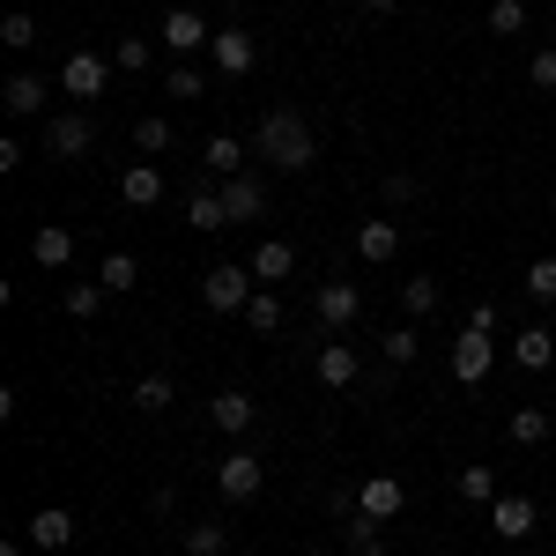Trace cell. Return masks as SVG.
I'll return each instance as SVG.
<instances>
[{
    "instance_id": "23",
    "label": "cell",
    "mask_w": 556,
    "mask_h": 556,
    "mask_svg": "<svg viewBox=\"0 0 556 556\" xmlns=\"http://www.w3.org/2000/svg\"><path fill=\"white\" fill-rule=\"evenodd\" d=\"M0 104H8L15 119H30V112H45V83H38V75H8V89H0Z\"/></svg>"
},
{
    "instance_id": "14",
    "label": "cell",
    "mask_w": 556,
    "mask_h": 556,
    "mask_svg": "<svg viewBox=\"0 0 556 556\" xmlns=\"http://www.w3.org/2000/svg\"><path fill=\"white\" fill-rule=\"evenodd\" d=\"M119 201H127V208H156V201H164V172H156V164H127V172H119Z\"/></svg>"
},
{
    "instance_id": "3",
    "label": "cell",
    "mask_w": 556,
    "mask_h": 556,
    "mask_svg": "<svg viewBox=\"0 0 556 556\" xmlns=\"http://www.w3.org/2000/svg\"><path fill=\"white\" fill-rule=\"evenodd\" d=\"M104 75H112V60H104V52H67L60 89H67L75 104H97V97H104Z\"/></svg>"
},
{
    "instance_id": "10",
    "label": "cell",
    "mask_w": 556,
    "mask_h": 556,
    "mask_svg": "<svg viewBox=\"0 0 556 556\" xmlns=\"http://www.w3.org/2000/svg\"><path fill=\"white\" fill-rule=\"evenodd\" d=\"M267 208V186H260L253 172H238V178H223V215L230 223H253V215Z\"/></svg>"
},
{
    "instance_id": "35",
    "label": "cell",
    "mask_w": 556,
    "mask_h": 556,
    "mask_svg": "<svg viewBox=\"0 0 556 556\" xmlns=\"http://www.w3.org/2000/svg\"><path fill=\"white\" fill-rule=\"evenodd\" d=\"M490 30H497V38H519V30H527V0H497V8H490Z\"/></svg>"
},
{
    "instance_id": "26",
    "label": "cell",
    "mask_w": 556,
    "mask_h": 556,
    "mask_svg": "<svg viewBox=\"0 0 556 556\" xmlns=\"http://www.w3.org/2000/svg\"><path fill=\"white\" fill-rule=\"evenodd\" d=\"M230 549V527H223V519H193V527H186V556H223Z\"/></svg>"
},
{
    "instance_id": "30",
    "label": "cell",
    "mask_w": 556,
    "mask_h": 556,
    "mask_svg": "<svg viewBox=\"0 0 556 556\" xmlns=\"http://www.w3.org/2000/svg\"><path fill=\"white\" fill-rule=\"evenodd\" d=\"M416 349H424V342H416V327H393V334L379 342V356L393 364V371H408V364H416Z\"/></svg>"
},
{
    "instance_id": "32",
    "label": "cell",
    "mask_w": 556,
    "mask_h": 556,
    "mask_svg": "<svg viewBox=\"0 0 556 556\" xmlns=\"http://www.w3.org/2000/svg\"><path fill=\"white\" fill-rule=\"evenodd\" d=\"M172 401H178L172 379H141V386H134V408H141V416H164Z\"/></svg>"
},
{
    "instance_id": "2",
    "label": "cell",
    "mask_w": 556,
    "mask_h": 556,
    "mask_svg": "<svg viewBox=\"0 0 556 556\" xmlns=\"http://www.w3.org/2000/svg\"><path fill=\"white\" fill-rule=\"evenodd\" d=\"M201 304L208 312H245L253 304V267H208L201 275Z\"/></svg>"
},
{
    "instance_id": "34",
    "label": "cell",
    "mask_w": 556,
    "mask_h": 556,
    "mask_svg": "<svg viewBox=\"0 0 556 556\" xmlns=\"http://www.w3.org/2000/svg\"><path fill=\"white\" fill-rule=\"evenodd\" d=\"M519 290H527V298H534V304H556V260H534Z\"/></svg>"
},
{
    "instance_id": "25",
    "label": "cell",
    "mask_w": 556,
    "mask_h": 556,
    "mask_svg": "<svg viewBox=\"0 0 556 556\" xmlns=\"http://www.w3.org/2000/svg\"><path fill=\"white\" fill-rule=\"evenodd\" d=\"M513 445H549V408H534V401H519L513 408Z\"/></svg>"
},
{
    "instance_id": "1",
    "label": "cell",
    "mask_w": 556,
    "mask_h": 556,
    "mask_svg": "<svg viewBox=\"0 0 556 556\" xmlns=\"http://www.w3.org/2000/svg\"><path fill=\"white\" fill-rule=\"evenodd\" d=\"M253 149H260V164H282V172H312V156H319L312 149V127H304L290 104H275L253 127Z\"/></svg>"
},
{
    "instance_id": "29",
    "label": "cell",
    "mask_w": 556,
    "mask_h": 556,
    "mask_svg": "<svg viewBox=\"0 0 556 556\" xmlns=\"http://www.w3.org/2000/svg\"><path fill=\"white\" fill-rule=\"evenodd\" d=\"M401 304H408L416 319H430V312H438V275H408V282H401Z\"/></svg>"
},
{
    "instance_id": "4",
    "label": "cell",
    "mask_w": 556,
    "mask_h": 556,
    "mask_svg": "<svg viewBox=\"0 0 556 556\" xmlns=\"http://www.w3.org/2000/svg\"><path fill=\"white\" fill-rule=\"evenodd\" d=\"M215 482H223V497H230V505H253L260 482H267V468H260V453H245V445H238V453H223Z\"/></svg>"
},
{
    "instance_id": "5",
    "label": "cell",
    "mask_w": 556,
    "mask_h": 556,
    "mask_svg": "<svg viewBox=\"0 0 556 556\" xmlns=\"http://www.w3.org/2000/svg\"><path fill=\"white\" fill-rule=\"evenodd\" d=\"M490 364H497V342L468 327V334L453 342V379H460V386H482V379H490Z\"/></svg>"
},
{
    "instance_id": "39",
    "label": "cell",
    "mask_w": 556,
    "mask_h": 556,
    "mask_svg": "<svg viewBox=\"0 0 556 556\" xmlns=\"http://www.w3.org/2000/svg\"><path fill=\"white\" fill-rule=\"evenodd\" d=\"M30 38H38V23H30V15H8V23H0V45H15V52H23Z\"/></svg>"
},
{
    "instance_id": "13",
    "label": "cell",
    "mask_w": 556,
    "mask_h": 556,
    "mask_svg": "<svg viewBox=\"0 0 556 556\" xmlns=\"http://www.w3.org/2000/svg\"><path fill=\"white\" fill-rule=\"evenodd\" d=\"M356 513L364 519H401V475H371L356 490Z\"/></svg>"
},
{
    "instance_id": "18",
    "label": "cell",
    "mask_w": 556,
    "mask_h": 556,
    "mask_svg": "<svg viewBox=\"0 0 556 556\" xmlns=\"http://www.w3.org/2000/svg\"><path fill=\"white\" fill-rule=\"evenodd\" d=\"M513 356H519V371H549V364H556V334H549V327H519Z\"/></svg>"
},
{
    "instance_id": "22",
    "label": "cell",
    "mask_w": 556,
    "mask_h": 556,
    "mask_svg": "<svg viewBox=\"0 0 556 556\" xmlns=\"http://www.w3.org/2000/svg\"><path fill=\"white\" fill-rule=\"evenodd\" d=\"M201 164H208L215 178H238V172H245V141H238V134H208Z\"/></svg>"
},
{
    "instance_id": "40",
    "label": "cell",
    "mask_w": 556,
    "mask_h": 556,
    "mask_svg": "<svg viewBox=\"0 0 556 556\" xmlns=\"http://www.w3.org/2000/svg\"><path fill=\"white\" fill-rule=\"evenodd\" d=\"M386 201H393V208H408V201H416V178L393 172V178H386Z\"/></svg>"
},
{
    "instance_id": "33",
    "label": "cell",
    "mask_w": 556,
    "mask_h": 556,
    "mask_svg": "<svg viewBox=\"0 0 556 556\" xmlns=\"http://www.w3.org/2000/svg\"><path fill=\"white\" fill-rule=\"evenodd\" d=\"M149 60H156V45H149V38H119V45H112V67H127V75H141Z\"/></svg>"
},
{
    "instance_id": "28",
    "label": "cell",
    "mask_w": 556,
    "mask_h": 556,
    "mask_svg": "<svg viewBox=\"0 0 556 556\" xmlns=\"http://www.w3.org/2000/svg\"><path fill=\"white\" fill-rule=\"evenodd\" d=\"M245 327H253V334H275V327H282V298H275V290H253V304H245Z\"/></svg>"
},
{
    "instance_id": "6",
    "label": "cell",
    "mask_w": 556,
    "mask_h": 556,
    "mask_svg": "<svg viewBox=\"0 0 556 556\" xmlns=\"http://www.w3.org/2000/svg\"><path fill=\"white\" fill-rule=\"evenodd\" d=\"M45 149H52V156H89V149H97V127H89V112H60V119L45 127Z\"/></svg>"
},
{
    "instance_id": "31",
    "label": "cell",
    "mask_w": 556,
    "mask_h": 556,
    "mask_svg": "<svg viewBox=\"0 0 556 556\" xmlns=\"http://www.w3.org/2000/svg\"><path fill=\"white\" fill-rule=\"evenodd\" d=\"M97 282H104L112 298H119V290H134V282H141V267H134V253H104V275H97Z\"/></svg>"
},
{
    "instance_id": "36",
    "label": "cell",
    "mask_w": 556,
    "mask_h": 556,
    "mask_svg": "<svg viewBox=\"0 0 556 556\" xmlns=\"http://www.w3.org/2000/svg\"><path fill=\"white\" fill-rule=\"evenodd\" d=\"M104 298H112L104 282H75V290H67V312H75V319H89V312H104Z\"/></svg>"
},
{
    "instance_id": "42",
    "label": "cell",
    "mask_w": 556,
    "mask_h": 556,
    "mask_svg": "<svg viewBox=\"0 0 556 556\" xmlns=\"http://www.w3.org/2000/svg\"><path fill=\"white\" fill-rule=\"evenodd\" d=\"M430 556H445V549H430Z\"/></svg>"
},
{
    "instance_id": "16",
    "label": "cell",
    "mask_w": 556,
    "mask_h": 556,
    "mask_svg": "<svg viewBox=\"0 0 556 556\" xmlns=\"http://www.w3.org/2000/svg\"><path fill=\"white\" fill-rule=\"evenodd\" d=\"M534 497H497V505H490V527H497V534H505V542H527V534H534Z\"/></svg>"
},
{
    "instance_id": "9",
    "label": "cell",
    "mask_w": 556,
    "mask_h": 556,
    "mask_svg": "<svg viewBox=\"0 0 556 556\" xmlns=\"http://www.w3.org/2000/svg\"><path fill=\"white\" fill-rule=\"evenodd\" d=\"M245 267H253L260 290H267V282H290V275H298V245H290V238H267V245H253Z\"/></svg>"
},
{
    "instance_id": "11",
    "label": "cell",
    "mask_w": 556,
    "mask_h": 556,
    "mask_svg": "<svg viewBox=\"0 0 556 556\" xmlns=\"http://www.w3.org/2000/svg\"><path fill=\"white\" fill-rule=\"evenodd\" d=\"M208 23H201V15H193V8H172V15H164V52H208Z\"/></svg>"
},
{
    "instance_id": "38",
    "label": "cell",
    "mask_w": 556,
    "mask_h": 556,
    "mask_svg": "<svg viewBox=\"0 0 556 556\" xmlns=\"http://www.w3.org/2000/svg\"><path fill=\"white\" fill-rule=\"evenodd\" d=\"M527 75H534V89H556V45H542V52L527 60Z\"/></svg>"
},
{
    "instance_id": "20",
    "label": "cell",
    "mask_w": 556,
    "mask_h": 556,
    "mask_svg": "<svg viewBox=\"0 0 556 556\" xmlns=\"http://www.w3.org/2000/svg\"><path fill=\"white\" fill-rule=\"evenodd\" d=\"M319 379L334 386V393H342V386H356V379H364L356 349H349V342H327V349H319Z\"/></svg>"
},
{
    "instance_id": "21",
    "label": "cell",
    "mask_w": 556,
    "mask_h": 556,
    "mask_svg": "<svg viewBox=\"0 0 556 556\" xmlns=\"http://www.w3.org/2000/svg\"><path fill=\"white\" fill-rule=\"evenodd\" d=\"M172 141H178V127L164 112H141V119H134V149H141V156H172Z\"/></svg>"
},
{
    "instance_id": "15",
    "label": "cell",
    "mask_w": 556,
    "mask_h": 556,
    "mask_svg": "<svg viewBox=\"0 0 556 556\" xmlns=\"http://www.w3.org/2000/svg\"><path fill=\"white\" fill-rule=\"evenodd\" d=\"M30 260H38V267H67V260H75V230H67V223H38V230H30Z\"/></svg>"
},
{
    "instance_id": "19",
    "label": "cell",
    "mask_w": 556,
    "mask_h": 556,
    "mask_svg": "<svg viewBox=\"0 0 556 556\" xmlns=\"http://www.w3.org/2000/svg\"><path fill=\"white\" fill-rule=\"evenodd\" d=\"M356 253L379 260V267H386V260H401V223H386V215H379V223H364V230H356Z\"/></svg>"
},
{
    "instance_id": "24",
    "label": "cell",
    "mask_w": 556,
    "mask_h": 556,
    "mask_svg": "<svg viewBox=\"0 0 556 556\" xmlns=\"http://www.w3.org/2000/svg\"><path fill=\"white\" fill-rule=\"evenodd\" d=\"M186 230H230V215H223V193H186Z\"/></svg>"
},
{
    "instance_id": "8",
    "label": "cell",
    "mask_w": 556,
    "mask_h": 556,
    "mask_svg": "<svg viewBox=\"0 0 556 556\" xmlns=\"http://www.w3.org/2000/svg\"><path fill=\"white\" fill-rule=\"evenodd\" d=\"M208 60L223 67V75H253V60H260L253 30H215V38H208Z\"/></svg>"
},
{
    "instance_id": "41",
    "label": "cell",
    "mask_w": 556,
    "mask_h": 556,
    "mask_svg": "<svg viewBox=\"0 0 556 556\" xmlns=\"http://www.w3.org/2000/svg\"><path fill=\"white\" fill-rule=\"evenodd\" d=\"M364 8H371V15H393V8H401V0H364Z\"/></svg>"
},
{
    "instance_id": "37",
    "label": "cell",
    "mask_w": 556,
    "mask_h": 556,
    "mask_svg": "<svg viewBox=\"0 0 556 556\" xmlns=\"http://www.w3.org/2000/svg\"><path fill=\"white\" fill-rule=\"evenodd\" d=\"M164 89H172V104H193V97H201V75H193V67H172V75H164Z\"/></svg>"
},
{
    "instance_id": "12",
    "label": "cell",
    "mask_w": 556,
    "mask_h": 556,
    "mask_svg": "<svg viewBox=\"0 0 556 556\" xmlns=\"http://www.w3.org/2000/svg\"><path fill=\"white\" fill-rule=\"evenodd\" d=\"M253 416H260L253 393H215V401H208V424L223 430V438H245V430H253Z\"/></svg>"
},
{
    "instance_id": "27",
    "label": "cell",
    "mask_w": 556,
    "mask_h": 556,
    "mask_svg": "<svg viewBox=\"0 0 556 556\" xmlns=\"http://www.w3.org/2000/svg\"><path fill=\"white\" fill-rule=\"evenodd\" d=\"M460 505H482V513L497 505V475L482 468V460H475V468H460Z\"/></svg>"
},
{
    "instance_id": "17",
    "label": "cell",
    "mask_w": 556,
    "mask_h": 556,
    "mask_svg": "<svg viewBox=\"0 0 556 556\" xmlns=\"http://www.w3.org/2000/svg\"><path fill=\"white\" fill-rule=\"evenodd\" d=\"M67 542H75V513H60V505L30 513V549H67Z\"/></svg>"
},
{
    "instance_id": "7",
    "label": "cell",
    "mask_w": 556,
    "mask_h": 556,
    "mask_svg": "<svg viewBox=\"0 0 556 556\" xmlns=\"http://www.w3.org/2000/svg\"><path fill=\"white\" fill-rule=\"evenodd\" d=\"M312 312H319V319H327L334 334H349V327H356V312H364V298H356V282H319Z\"/></svg>"
}]
</instances>
